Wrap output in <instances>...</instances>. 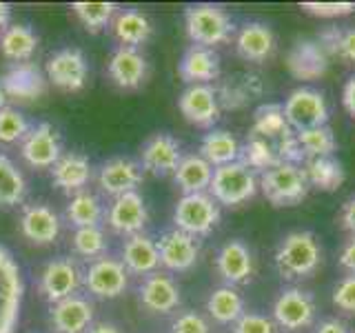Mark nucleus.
Returning a JSON list of instances; mask_svg holds the SVG:
<instances>
[{
  "instance_id": "f257e3e1",
  "label": "nucleus",
  "mask_w": 355,
  "mask_h": 333,
  "mask_svg": "<svg viewBox=\"0 0 355 333\" xmlns=\"http://www.w3.org/2000/svg\"><path fill=\"white\" fill-rule=\"evenodd\" d=\"M275 271L282 280H304L322 264L320 242L311 231H291L280 240L273 255Z\"/></svg>"
},
{
  "instance_id": "f03ea898",
  "label": "nucleus",
  "mask_w": 355,
  "mask_h": 333,
  "mask_svg": "<svg viewBox=\"0 0 355 333\" xmlns=\"http://www.w3.org/2000/svg\"><path fill=\"white\" fill-rule=\"evenodd\" d=\"M184 27L189 38L200 47L214 49L216 44H225L233 36V20L218 5H191L184 11Z\"/></svg>"
},
{
  "instance_id": "7ed1b4c3",
  "label": "nucleus",
  "mask_w": 355,
  "mask_h": 333,
  "mask_svg": "<svg viewBox=\"0 0 355 333\" xmlns=\"http://www.w3.org/2000/svg\"><path fill=\"white\" fill-rule=\"evenodd\" d=\"M258 189H260V180H258V176H255V171H251L247 164L238 160V162L214 169L209 191L218 205L238 207V205L249 203L251 198H255Z\"/></svg>"
},
{
  "instance_id": "20e7f679",
  "label": "nucleus",
  "mask_w": 355,
  "mask_h": 333,
  "mask_svg": "<svg viewBox=\"0 0 355 333\" xmlns=\"http://www.w3.org/2000/svg\"><path fill=\"white\" fill-rule=\"evenodd\" d=\"M260 189L273 207H295L306 200L311 191L302 166L288 162H280L273 169L264 171L260 176Z\"/></svg>"
},
{
  "instance_id": "39448f33",
  "label": "nucleus",
  "mask_w": 355,
  "mask_h": 333,
  "mask_svg": "<svg viewBox=\"0 0 355 333\" xmlns=\"http://www.w3.org/2000/svg\"><path fill=\"white\" fill-rule=\"evenodd\" d=\"M222 214L211 194H187L173 209V225L193 238L209 236L218 227Z\"/></svg>"
},
{
  "instance_id": "423d86ee",
  "label": "nucleus",
  "mask_w": 355,
  "mask_h": 333,
  "mask_svg": "<svg viewBox=\"0 0 355 333\" xmlns=\"http://www.w3.org/2000/svg\"><path fill=\"white\" fill-rule=\"evenodd\" d=\"M22 273L16 258L0 244V333H14L22 309Z\"/></svg>"
},
{
  "instance_id": "0eeeda50",
  "label": "nucleus",
  "mask_w": 355,
  "mask_h": 333,
  "mask_svg": "<svg viewBox=\"0 0 355 333\" xmlns=\"http://www.w3.org/2000/svg\"><path fill=\"white\" fill-rule=\"evenodd\" d=\"M284 118L293 131L322 127L329 122V103L313 87H297L284 100Z\"/></svg>"
},
{
  "instance_id": "6e6552de",
  "label": "nucleus",
  "mask_w": 355,
  "mask_h": 333,
  "mask_svg": "<svg viewBox=\"0 0 355 333\" xmlns=\"http://www.w3.org/2000/svg\"><path fill=\"white\" fill-rule=\"evenodd\" d=\"M318 314L315 298L300 287L282 289L273 302V322L284 331H302L313 325Z\"/></svg>"
},
{
  "instance_id": "1a4fd4ad",
  "label": "nucleus",
  "mask_w": 355,
  "mask_h": 333,
  "mask_svg": "<svg viewBox=\"0 0 355 333\" xmlns=\"http://www.w3.org/2000/svg\"><path fill=\"white\" fill-rule=\"evenodd\" d=\"M85 287L96 298H120L129 287V271L116 258H98L85 273Z\"/></svg>"
},
{
  "instance_id": "9d476101",
  "label": "nucleus",
  "mask_w": 355,
  "mask_h": 333,
  "mask_svg": "<svg viewBox=\"0 0 355 333\" xmlns=\"http://www.w3.org/2000/svg\"><path fill=\"white\" fill-rule=\"evenodd\" d=\"M155 244H158L160 264L166 266L169 271L180 273V271L193 269L200 258V240L180 229L164 231Z\"/></svg>"
},
{
  "instance_id": "9b49d317",
  "label": "nucleus",
  "mask_w": 355,
  "mask_h": 333,
  "mask_svg": "<svg viewBox=\"0 0 355 333\" xmlns=\"http://www.w3.org/2000/svg\"><path fill=\"white\" fill-rule=\"evenodd\" d=\"M331 65V56L320 40H297L286 53V69L297 80H318Z\"/></svg>"
},
{
  "instance_id": "f8f14e48",
  "label": "nucleus",
  "mask_w": 355,
  "mask_h": 333,
  "mask_svg": "<svg viewBox=\"0 0 355 333\" xmlns=\"http://www.w3.org/2000/svg\"><path fill=\"white\" fill-rule=\"evenodd\" d=\"M80 284V269L71 258H55L44 264L40 273V293L51 305L71 298Z\"/></svg>"
},
{
  "instance_id": "ddd939ff",
  "label": "nucleus",
  "mask_w": 355,
  "mask_h": 333,
  "mask_svg": "<svg viewBox=\"0 0 355 333\" xmlns=\"http://www.w3.org/2000/svg\"><path fill=\"white\" fill-rule=\"evenodd\" d=\"M25 158L33 169H47L60 160V138L49 122H38L36 127L27 131L20 147Z\"/></svg>"
},
{
  "instance_id": "4468645a",
  "label": "nucleus",
  "mask_w": 355,
  "mask_h": 333,
  "mask_svg": "<svg viewBox=\"0 0 355 333\" xmlns=\"http://www.w3.org/2000/svg\"><path fill=\"white\" fill-rule=\"evenodd\" d=\"M180 114L198 127H214L220 118V100L214 87L191 85L178 98Z\"/></svg>"
},
{
  "instance_id": "2eb2a0df",
  "label": "nucleus",
  "mask_w": 355,
  "mask_h": 333,
  "mask_svg": "<svg viewBox=\"0 0 355 333\" xmlns=\"http://www.w3.org/2000/svg\"><path fill=\"white\" fill-rule=\"evenodd\" d=\"M87 60L80 49H60L47 60V78L64 92H80L87 85Z\"/></svg>"
},
{
  "instance_id": "dca6fc26",
  "label": "nucleus",
  "mask_w": 355,
  "mask_h": 333,
  "mask_svg": "<svg viewBox=\"0 0 355 333\" xmlns=\"http://www.w3.org/2000/svg\"><path fill=\"white\" fill-rule=\"evenodd\" d=\"M142 180H144L142 164L129 158H111L100 166V173H98L100 189L116 198L122 194L136 191L142 185Z\"/></svg>"
},
{
  "instance_id": "f3484780",
  "label": "nucleus",
  "mask_w": 355,
  "mask_h": 333,
  "mask_svg": "<svg viewBox=\"0 0 355 333\" xmlns=\"http://www.w3.org/2000/svg\"><path fill=\"white\" fill-rule=\"evenodd\" d=\"M147 220H149V211L147 205H144V198L138 191L118 196L107 214L109 227L116 233H122V236H136V233L144 229Z\"/></svg>"
},
{
  "instance_id": "a211bd4d",
  "label": "nucleus",
  "mask_w": 355,
  "mask_h": 333,
  "mask_svg": "<svg viewBox=\"0 0 355 333\" xmlns=\"http://www.w3.org/2000/svg\"><path fill=\"white\" fill-rule=\"evenodd\" d=\"M182 160V149L169 133H155L153 138L144 142L140 151V164L142 169L151 171L153 176H169L178 169Z\"/></svg>"
},
{
  "instance_id": "6ab92c4d",
  "label": "nucleus",
  "mask_w": 355,
  "mask_h": 333,
  "mask_svg": "<svg viewBox=\"0 0 355 333\" xmlns=\"http://www.w3.org/2000/svg\"><path fill=\"white\" fill-rule=\"evenodd\" d=\"M216 269L229 287L244 284L253 278V253L242 240H229L216 255Z\"/></svg>"
},
{
  "instance_id": "aec40b11",
  "label": "nucleus",
  "mask_w": 355,
  "mask_h": 333,
  "mask_svg": "<svg viewBox=\"0 0 355 333\" xmlns=\"http://www.w3.org/2000/svg\"><path fill=\"white\" fill-rule=\"evenodd\" d=\"M220 71V56L214 49L200 47V44H191L178 62V74L189 85H207L211 80H218Z\"/></svg>"
},
{
  "instance_id": "412c9836",
  "label": "nucleus",
  "mask_w": 355,
  "mask_h": 333,
  "mask_svg": "<svg viewBox=\"0 0 355 333\" xmlns=\"http://www.w3.org/2000/svg\"><path fill=\"white\" fill-rule=\"evenodd\" d=\"M94 320V307L80 296L51 305V327L55 333H85Z\"/></svg>"
},
{
  "instance_id": "4be33fe9",
  "label": "nucleus",
  "mask_w": 355,
  "mask_h": 333,
  "mask_svg": "<svg viewBox=\"0 0 355 333\" xmlns=\"http://www.w3.org/2000/svg\"><path fill=\"white\" fill-rule=\"evenodd\" d=\"M236 51L247 62H264L275 51V36L264 22H247L236 36Z\"/></svg>"
},
{
  "instance_id": "5701e85b",
  "label": "nucleus",
  "mask_w": 355,
  "mask_h": 333,
  "mask_svg": "<svg viewBox=\"0 0 355 333\" xmlns=\"http://www.w3.org/2000/svg\"><path fill=\"white\" fill-rule=\"evenodd\" d=\"M20 231L33 244H51L60 236V218L47 205H29L20 216Z\"/></svg>"
},
{
  "instance_id": "b1692460",
  "label": "nucleus",
  "mask_w": 355,
  "mask_h": 333,
  "mask_svg": "<svg viewBox=\"0 0 355 333\" xmlns=\"http://www.w3.org/2000/svg\"><path fill=\"white\" fill-rule=\"evenodd\" d=\"M140 302L153 314H171L180 305V287L166 273H151L140 287Z\"/></svg>"
},
{
  "instance_id": "393cba45",
  "label": "nucleus",
  "mask_w": 355,
  "mask_h": 333,
  "mask_svg": "<svg viewBox=\"0 0 355 333\" xmlns=\"http://www.w3.org/2000/svg\"><path fill=\"white\" fill-rule=\"evenodd\" d=\"M109 76L120 89H138L147 78V60L136 47H118L109 60Z\"/></svg>"
},
{
  "instance_id": "a878e982",
  "label": "nucleus",
  "mask_w": 355,
  "mask_h": 333,
  "mask_svg": "<svg viewBox=\"0 0 355 333\" xmlns=\"http://www.w3.org/2000/svg\"><path fill=\"white\" fill-rule=\"evenodd\" d=\"M3 85L7 98L16 100H36L44 94V76L33 62H20L3 76Z\"/></svg>"
},
{
  "instance_id": "bb28decb",
  "label": "nucleus",
  "mask_w": 355,
  "mask_h": 333,
  "mask_svg": "<svg viewBox=\"0 0 355 333\" xmlns=\"http://www.w3.org/2000/svg\"><path fill=\"white\" fill-rule=\"evenodd\" d=\"M122 264L129 273L136 275H151L160 266V253L158 244H155L149 236L136 233L131 236L125 247H122Z\"/></svg>"
},
{
  "instance_id": "cd10ccee",
  "label": "nucleus",
  "mask_w": 355,
  "mask_h": 333,
  "mask_svg": "<svg viewBox=\"0 0 355 333\" xmlns=\"http://www.w3.org/2000/svg\"><path fill=\"white\" fill-rule=\"evenodd\" d=\"M51 176H53V185L62 189V191L80 194L87 187L89 178H92V164H89L87 155L71 151L60 155V160L53 164Z\"/></svg>"
},
{
  "instance_id": "c85d7f7f",
  "label": "nucleus",
  "mask_w": 355,
  "mask_h": 333,
  "mask_svg": "<svg viewBox=\"0 0 355 333\" xmlns=\"http://www.w3.org/2000/svg\"><path fill=\"white\" fill-rule=\"evenodd\" d=\"M214 178V166H211L200 153L182 155L180 164L173 171L175 185L182 189V194H207Z\"/></svg>"
},
{
  "instance_id": "c756f323",
  "label": "nucleus",
  "mask_w": 355,
  "mask_h": 333,
  "mask_svg": "<svg viewBox=\"0 0 355 333\" xmlns=\"http://www.w3.org/2000/svg\"><path fill=\"white\" fill-rule=\"evenodd\" d=\"M240 151H242V144L238 142V138L225 129L209 131L202 138V142H200V155H202L214 169L231 164V162H238Z\"/></svg>"
},
{
  "instance_id": "7c9ffc66",
  "label": "nucleus",
  "mask_w": 355,
  "mask_h": 333,
  "mask_svg": "<svg viewBox=\"0 0 355 333\" xmlns=\"http://www.w3.org/2000/svg\"><path fill=\"white\" fill-rule=\"evenodd\" d=\"M293 129L288 127V122L284 118V107L277 103H266L262 107L255 109L253 114V127L251 136L264 138L269 142H277L286 136H291Z\"/></svg>"
},
{
  "instance_id": "2f4dec72",
  "label": "nucleus",
  "mask_w": 355,
  "mask_h": 333,
  "mask_svg": "<svg viewBox=\"0 0 355 333\" xmlns=\"http://www.w3.org/2000/svg\"><path fill=\"white\" fill-rule=\"evenodd\" d=\"M302 171L309 180V187L320 189V191H338L344 185V166L333 155L329 158H309L302 164Z\"/></svg>"
},
{
  "instance_id": "473e14b6",
  "label": "nucleus",
  "mask_w": 355,
  "mask_h": 333,
  "mask_svg": "<svg viewBox=\"0 0 355 333\" xmlns=\"http://www.w3.org/2000/svg\"><path fill=\"white\" fill-rule=\"evenodd\" d=\"M151 22L142 11L127 9L114 18V36L120 40V47H138L151 38Z\"/></svg>"
},
{
  "instance_id": "72a5a7b5",
  "label": "nucleus",
  "mask_w": 355,
  "mask_h": 333,
  "mask_svg": "<svg viewBox=\"0 0 355 333\" xmlns=\"http://www.w3.org/2000/svg\"><path fill=\"white\" fill-rule=\"evenodd\" d=\"M38 49V36L27 25H11L0 33V51L14 62H29Z\"/></svg>"
},
{
  "instance_id": "f704fd0d",
  "label": "nucleus",
  "mask_w": 355,
  "mask_h": 333,
  "mask_svg": "<svg viewBox=\"0 0 355 333\" xmlns=\"http://www.w3.org/2000/svg\"><path fill=\"white\" fill-rule=\"evenodd\" d=\"M207 311L220 325H233L244 314V300L233 287H218L207 300Z\"/></svg>"
},
{
  "instance_id": "c9c22d12",
  "label": "nucleus",
  "mask_w": 355,
  "mask_h": 333,
  "mask_svg": "<svg viewBox=\"0 0 355 333\" xmlns=\"http://www.w3.org/2000/svg\"><path fill=\"white\" fill-rule=\"evenodd\" d=\"M295 138L302 147L304 158H329L338 151V140L336 133L329 125L313 127V129H304V131H295Z\"/></svg>"
},
{
  "instance_id": "e433bc0d",
  "label": "nucleus",
  "mask_w": 355,
  "mask_h": 333,
  "mask_svg": "<svg viewBox=\"0 0 355 333\" xmlns=\"http://www.w3.org/2000/svg\"><path fill=\"white\" fill-rule=\"evenodd\" d=\"M240 162H244L249 166L251 171H269L273 169L275 164H280V158H277V151H275V144L258 138V136H251L247 142L242 144V151H240Z\"/></svg>"
},
{
  "instance_id": "4c0bfd02",
  "label": "nucleus",
  "mask_w": 355,
  "mask_h": 333,
  "mask_svg": "<svg viewBox=\"0 0 355 333\" xmlns=\"http://www.w3.org/2000/svg\"><path fill=\"white\" fill-rule=\"evenodd\" d=\"M27 194V182L18 166L7 158L5 153H0V205L3 207H14L25 200Z\"/></svg>"
},
{
  "instance_id": "58836bf2",
  "label": "nucleus",
  "mask_w": 355,
  "mask_h": 333,
  "mask_svg": "<svg viewBox=\"0 0 355 333\" xmlns=\"http://www.w3.org/2000/svg\"><path fill=\"white\" fill-rule=\"evenodd\" d=\"M100 218H103V205H100V200L94 194L80 191L69 200V205H67V220H69L76 229L98 227Z\"/></svg>"
},
{
  "instance_id": "ea45409f",
  "label": "nucleus",
  "mask_w": 355,
  "mask_h": 333,
  "mask_svg": "<svg viewBox=\"0 0 355 333\" xmlns=\"http://www.w3.org/2000/svg\"><path fill=\"white\" fill-rule=\"evenodd\" d=\"M318 40L322 42V47L327 49L331 58H340L349 65H355V27H329L320 33Z\"/></svg>"
},
{
  "instance_id": "a19ab883",
  "label": "nucleus",
  "mask_w": 355,
  "mask_h": 333,
  "mask_svg": "<svg viewBox=\"0 0 355 333\" xmlns=\"http://www.w3.org/2000/svg\"><path fill=\"white\" fill-rule=\"evenodd\" d=\"M76 18L83 22L87 31L98 33L109 25V20L116 14L114 3H73L71 5Z\"/></svg>"
},
{
  "instance_id": "79ce46f5",
  "label": "nucleus",
  "mask_w": 355,
  "mask_h": 333,
  "mask_svg": "<svg viewBox=\"0 0 355 333\" xmlns=\"http://www.w3.org/2000/svg\"><path fill=\"white\" fill-rule=\"evenodd\" d=\"M73 249L83 258L98 260L107 251V238L100 227H83L73 233Z\"/></svg>"
},
{
  "instance_id": "37998d69",
  "label": "nucleus",
  "mask_w": 355,
  "mask_h": 333,
  "mask_svg": "<svg viewBox=\"0 0 355 333\" xmlns=\"http://www.w3.org/2000/svg\"><path fill=\"white\" fill-rule=\"evenodd\" d=\"M29 125L25 116L14 107L0 109V142L3 144H14L27 136Z\"/></svg>"
},
{
  "instance_id": "c03bdc74",
  "label": "nucleus",
  "mask_w": 355,
  "mask_h": 333,
  "mask_svg": "<svg viewBox=\"0 0 355 333\" xmlns=\"http://www.w3.org/2000/svg\"><path fill=\"white\" fill-rule=\"evenodd\" d=\"M233 333H275V322L262 314H244L233 322Z\"/></svg>"
},
{
  "instance_id": "a18cd8bd",
  "label": "nucleus",
  "mask_w": 355,
  "mask_h": 333,
  "mask_svg": "<svg viewBox=\"0 0 355 333\" xmlns=\"http://www.w3.org/2000/svg\"><path fill=\"white\" fill-rule=\"evenodd\" d=\"M333 305L340 311L347 314H355V275L349 273L333 287Z\"/></svg>"
},
{
  "instance_id": "49530a36",
  "label": "nucleus",
  "mask_w": 355,
  "mask_h": 333,
  "mask_svg": "<svg viewBox=\"0 0 355 333\" xmlns=\"http://www.w3.org/2000/svg\"><path fill=\"white\" fill-rule=\"evenodd\" d=\"M302 9L318 18H342L355 11L353 3H302Z\"/></svg>"
},
{
  "instance_id": "de8ad7c7",
  "label": "nucleus",
  "mask_w": 355,
  "mask_h": 333,
  "mask_svg": "<svg viewBox=\"0 0 355 333\" xmlns=\"http://www.w3.org/2000/svg\"><path fill=\"white\" fill-rule=\"evenodd\" d=\"M171 333H211L209 322L196 314V311H187V314L178 316L171 325Z\"/></svg>"
},
{
  "instance_id": "09e8293b",
  "label": "nucleus",
  "mask_w": 355,
  "mask_h": 333,
  "mask_svg": "<svg viewBox=\"0 0 355 333\" xmlns=\"http://www.w3.org/2000/svg\"><path fill=\"white\" fill-rule=\"evenodd\" d=\"M338 262H340V266H342L344 271L355 275V236H351L347 242H344Z\"/></svg>"
},
{
  "instance_id": "8fccbe9b",
  "label": "nucleus",
  "mask_w": 355,
  "mask_h": 333,
  "mask_svg": "<svg viewBox=\"0 0 355 333\" xmlns=\"http://www.w3.org/2000/svg\"><path fill=\"white\" fill-rule=\"evenodd\" d=\"M340 222H342V227L351 233V236H355V196H351L349 200H344V205L340 209Z\"/></svg>"
},
{
  "instance_id": "3c124183",
  "label": "nucleus",
  "mask_w": 355,
  "mask_h": 333,
  "mask_svg": "<svg viewBox=\"0 0 355 333\" xmlns=\"http://www.w3.org/2000/svg\"><path fill=\"white\" fill-rule=\"evenodd\" d=\"M313 333H351V329L347 327V322H342L338 318H327L320 325H315Z\"/></svg>"
},
{
  "instance_id": "603ef678",
  "label": "nucleus",
  "mask_w": 355,
  "mask_h": 333,
  "mask_svg": "<svg viewBox=\"0 0 355 333\" xmlns=\"http://www.w3.org/2000/svg\"><path fill=\"white\" fill-rule=\"evenodd\" d=\"M342 105L349 111V116L355 120V76H351L342 89Z\"/></svg>"
},
{
  "instance_id": "864d4df0",
  "label": "nucleus",
  "mask_w": 355,
  "mask_h": 333,
  "mask_svg": "<svg viewBox=\"0 0 355 333\" xmlns=\"http://www.w3.org/2000/svg\"><path fill=\"white\" fill-rule=\"evenodd\" d=\"M11 18V7L7 3H0V31H5Z\"/></svg>"
},
{
  "instance_id": "5fc2aeb1",
  "label": "nucleus",
  "mask_w": 355,
  "mask_h": 333,
  "mask_svg": "<svg viewBox=\"0 0 355 333\" xmlns=\"http://www.w3.org/2000/svg\"><path fill=\"white\" fill-rule=\"evenodd\" d=\"M89 333H120V329L114 325H107V322H100V325H94L89 329Z\"/></svg>"
},
{
  "instance_id": "6e6d98bb",
  "label": "nucleus",
  "mask_w": 355,
  "mask_h": 333,
  "mask_svg": "<svg viewBox=\"0 0 355 333\" xmlns=\"http://www.w3.org/2000/svg\"><path fill=\"white\" fill-rule=\"evenodd\" d=\"M5 107H7V94H5L3 85H0V109H5Z\"/></svg>"
}]
</instances>
